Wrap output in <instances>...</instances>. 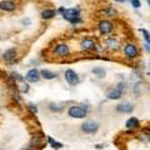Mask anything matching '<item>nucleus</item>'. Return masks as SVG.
<instances>
[{"mask_svg": "<svg viewBox=\"0 0 150 150\" xmlns=\"http://www.w3.org/2000/svg\"><path fill=\"white\" fill-rule=\"evenodd\" d=\"M64 19H67L68 21H70L71 24H76L80 21V13L76 9H68V10L63 11Z\"/></svg>", "mask_w": 150, "mask_h": 150, "instance_id": "f257e3e1", "label": "nucleus"}, {"mask_svg": "<svg viewBox=\"0 0 150 150\" xmlns=\"http://www.w3.org/2000/svg\"><path fill=\"white\" fill-rule=\"evenodd\" d=\"M69 115L71 118H76V119H81L86 115V109H84L81 106H71L70 109L68 110Z\"/></svg>", "mask_w": 150, "mask_h": 150, "instance_id": "f03ea898", "label": "nucleus"}, {"mask_svg": "<svg viewBox=\"0 0 150 150\" xmlns=\"http://www.w3.org/2000/svg\"><path fill=\"white\" fill-rule=\"evenodd\" d=\"M65 80H67L70 85H78L79 84V76L74 70L68 69L67 71H65Z\"/></svg>", "mask_w": 150, "mask_h": 150, "instance_id": "7ed1b4c3", "label": "nucleus"}, {"mask_svg": "<svg viewBox=\"0 0 150 150\" xmlns=\"http://www.w3.org/2000/svg\"><path fill=\"white\" fill-rule=\"evenodd\" d=\"M124 54H125L126 58L135 59L138 56V49H137V46L133 45V44H126L124 46Z\"/></svg>", "mask_w": 150, "mask_h": 150, "instance_id": "20e7f679", "label": "nucleus"}, {"mask_svg": "<svg viewBox=\"0 0 150 150\" xmlns=\"http://www.w3.org/2000/svg\"><path fill=\"white\" fill-rule=\"evenodd\" d=\"M83 131H85L88 134H93V133H96L98 129H99V125H98L95 121H86L84 123L83 126H81Z\"/></svg>", "mask_w": 150, "mask_h": 150, "instance_id": "39448f33", "label": "nucleus"}, {"mask_svg": "<svg viewBox=\"0 0 150 150\" xmlns=\"http://www.w3.org/2000/svg\"><path fill=\"white\" fill-rule=\"evenodd\" d=\"M25 78H26L28 81H30V83H36V81H39V79H40V73L36 69H31V70H29V71L26 73Z\"/></svg>", "mask_w": 150, "mask_h": 150, "instance_id": "423d86ee", "label": "nucleus"}, {"mask_svg": "<svg viewBox=\"0 0 150 150\" xmlns=\"http://www.w3.org/2000/svg\"><path fill=\"white\" fill-rule=\"evenodd\" d=\"M112 28H114V25H112L110 21H108V20L101 21L99 24V30H100L101 34H109V33H111Z\"/></svg>", "mask_w": 150, "mask_h": 150, "instance_id": "0eeeda50", "label": "nucleus"}, {"mask_svg": "<svg viewBox=\"0 0 150 150\" xmlns=\"http://www.w3.org/2000/svg\"><path fill=\"white\" fill-rule=\"evenodd\" d=\"M15 3L11 1V0H4V1L0 3V9L4 11H13V10H15Z\"/></svg>", "mask_w": 150, "mask_h": 150, "instance_id": "6e6552de", "label": "nucleus"}, {"mask_svg": "<svg viewBox=\"0 0 150 150\" xmlns=\"http://www.w3.org/2000/svg\"><path fill=\"white\" fill-rule=\"evenodd\" d=\"M55 54L58 56H67L69 54V46L67 44H59L55 48Z\"/></svg>", "mask_w": 150, "mask_h": 150, "instance_id": "1a4fd4ad", "label": "nucleus"}, {"mask_svg": "<svg viewBox=\"0 0 150 150\" xmlns=\"http://www.w3.org/2000/svg\"><path fill=\"white\" fill-rule=\"evenodd\" d=\"M15 56H16V50L14 49V48H11V49H9V50H6L5 53H4V60L5 62H8V63H11L14 59H15Z\"/></svg>", "mask_w": 150, "mask_h": 150, "instance_id": "9d476101", "label": "nucleus"}, {"mask_svg": "<svg viewBox=\"0 0 150 150\" xmlns=\"http://www.w3.org/2000/svg\"><path fill=\"white\" fill-rule=\"evenodd\" d=\"M81 49L85 50V51L94 50V49H95V43H94L91 39H85V40H83V43H81Z\"/></svg>", "mask_w": 150, "mask_h": 150, "instance_id": "9b49d317", "label": "nucleus"}, {"mask_svg": "<svg viewBox=\"0 0 150 150\" xmlns=\"http://www.w3.org/2000/svg\"><path fill=\"white\" fill-rule=\"evenodd\" d=\"M116 110L119 112H131L134 110V106L129 104V103H124V104H119L116 106Z\"/></svg>", "mask_w": 150, "mask_h": 150, "instance_id": "f8f14e48", "label": "nucleus"}, {"mask_svg": "<svg viewBox=\"0 0 150 150\" xmlns=\"http://www.w3.org/2000/svg\"><path fill=\"white\" fill-rule=\"evenodd\" d=\"M108 98L111 100H116V99H120L121 98V90H119V89H111V90L108 91Z\"/></svg>", "mask_w": 150, "mask_h": 150, "instance_id": "ddd939ff", "label": "nucleus"}, {"mask_svg": "<svg viewBox=\"0 0 150 150\" xmlns=\"http://www.w3.org/2000/svg\"><path fill=\"white\" fill-rule=\"evenodd\" d=\"M139 120L137 118H130L128 121H126V128H129V129H137L139 128Z\"/></svg>", "mask_w": 150, "mask_h": 150, "instance_id": "4468645a", "label": "nucleus"}, {"mask_svg": "<svg viewBox=\"0 0 150 150\" xmlns=\"http://www.w3.org/2000/svg\"><path fill=\"white\" fill-rule=\"evenodd\" d=\"M55 10H53V9H45V10L41 11V18L43 19H51L55 16Z\"/></svg>", "mask_w": 150, "mask_h": 150, "instance_id": "2eb2a0df", "label": "nucleus"}, {"mask_svg": "<svg viewBox=\"0 0 150 150\" xmlns=\"http://www.w3.org/2000/svg\"><path fill=\"white\" fill-rule=\"evenodd\" d=\"M40 75L43 76L44 79H48V80H50V79H54L55 78V74L53 71H50V70H46V69H43L40 71Z\"/></svg>", "mask_w": 150, "mask_h": 150, "instance_id": "dca6fc26", "label": "nucleus"}, {"mask_svg": "<svg viewBox=\"0 0 150 150\" xmlns=\"http://www.w3.org/2000/svg\"><path fill=\"white\" fill-rule=\"evenodd\" d=\"M93 73L95 74L98 78H100V79L104 78L105 75H106V71H105V70L103 69V68H94V69H93Z\"/></svg>", "mask_w": 150, "mask_h": 150, "instance_id": "f3484780", "label": "nucleus"}, {"mask_svg": "<svg viewBox=\"0 0 150 150\" xmlns=\"http://www.w3.org/2000/svg\"><path fill=\"white\" fill-rule=\"evenodd\" d=\"M106 44L109 45V48H111V49H115V50L119 49V44L116 43V41H114V40H108Z\"/></svg>", "mask_w": 150, "mask_h": 150, "instance_id": "a211bd4d", "label": "nucleus"}, {"mask_svg": "<svg viewBox=\"0 0 150 150\" xmlns=\"http://www.w3.org/2000/svg\"><path fill=\"white\" fill-rule=\"evenodd\" d=\"M48 140H49V143L51 144V146H54V148H60V146H62V144L58 143V142H54V140L51 139V138H49Z\"/></svg>", "mask_w": 150, "mask_h": 150, "instance_id": "6ab92c4d", "label": "nucleus"}, {"mask_svg": "<svg viewBox=\"0 0 150 150\" xmlns=\"http://www.w3.org/2000/svg\"><path fill=\"white\" fill-rule=\"evenodd\" d=\"M105 13H106L109 16H114L115 14H116V10H115V9H111V8H109V9H106V10H105Z\"/></svg>", "mask_w": 150, "mask_h": 150, "instance_id": "aec40b11", "label": "nucleus"}, {"mask_svg": "<svg viewBox=\"0 0 150 150\" xmlns=\"http://www.w3.org/2000/svg\"><path fill=\"white\" fill-rule=\"evenodd\" d=\"M131 5L138 9V8H140V1L139 0H131Z\"/></svg>", "mask_w": 150, "mask_h": 150, "instance_id": "412c9836", "label": "nucleus"}, {"mask_svg": "<svg viewBox=\"0 0 150 150\" xmlns=\"http://www.w3.org/2000/svg\"><path fill=\"white\" fill-rule=\"evenodd\" d=\"M143 34H144V36H145V39H146L148 43H150V34L146 30H143Z\"/></svg>", "mask_w": 150, "mask_h": 150, "instance_id": "4be33fe9", "label": "nucleus"}, {"mask_svg": "<svg viewBox=\"0 0 150 150\" xmlns=\"http://www.w3.org/2000/svg\"><path fill=\"white\" fill-rule=\"evenodd\" d=\"M21 90L26 93L28 90H29V85H28V84H24V86H23V88H21Z\"/></svg>", "mask_w": 150, "mask_h": 150, "instance_id": "5701e85b", "label": "nucleus"}, {"mask_svg": "<svg viewBox=\"0 0 150 150\" xmlns=\"http://www.w3.org/2000/svg\"><path fill=\"white\" fill-rule=\"evenodd\" d=\"M30 108H31V110H33V111H34V112H36V111H38V109H36V106H34V105H33V104H30Z\"/></svg>", "mask_w": 150, "mask_h": 150, "instance_id": "b1692460", "label": "nucleus"}, {"mask_svg": "<svg viewBox=\"0 0 150 150\" xmlns=\"http://www.w3.org/2000/svg\"><path fill=\"white\" fill-rule=\"evenodd\" d=\"M115 1H118V3H123L124 0H115Z\"/></svg>", "mask_w": 150, "mask_h": 150, "instance_id": "393cba45", "label": "nucleus"}, {"mask_svg": "<svg viewBox=\"0 0 150 150\" xmlns=\"http://www.w3.org/2000/svg\"><path fill=\"white\" fill-rule=\"evenodd\" d=\"M146 1H148V3H149V5H150V0H146Z\"/></svg>", "mask_w": 150, "mask_h": 150, "instance_id": "a878e982", "label": "nucleus"}, {"mask_svg": "<svg viewBox=\"0 0 150 150\" xmlns=\"http://www.w3.org/2000/svg\"><path fill=\"white\" fill-rule=\"evenodd\" d=\"M149 75H150V74H149Z\"/></svg>", "mask_w": 150, "mask_h": 150, "instance_id": "bb28decb", "label": "nucleus"}]
</instances>
